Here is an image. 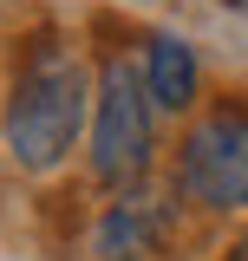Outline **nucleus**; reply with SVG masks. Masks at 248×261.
<instances>
[{"label":"nucleus","instance_id":"1","mask_svg":"<svg viewBox=\"0 0 248 261\" xmlns=\"http://www.w3.org/2000/svg\"><path fill=\"white\" fill-rule=\"evenodd\" d=\"M85 98H92L85 65L72 59L65 46H46V53L20 72L13 98H7V150H13V163H20V170H53V163L79 144Z\"/></svg>","mask_w":248,"mask_h":261},{"label":"nucleus","instance_id":"2","mask_svg":"<svg viewBox=\"0 0 248 261\" xmlns=\"http://www.w3.org/2000/svg\"><path fill=\"white\" fill-rule=\"evenodd\" d=\"M151 92L131 59H111L98 79V118H92V170L98 183H137L151 170Z\"/></svg>","mask_w":248,"mask_h":261},{"label":"nucleus","instance_id":"3","mask_svg":"<svg viewBox=\"0 0 248 261\" xmlns=\"http://www.w3.org/2000/svg\"><path fill=\"white\" fill-rule=\"evenodd\" d=\"M177 190L203 209H248V111H216L189 130Z\"/></svg>","mask_w":248,"mask_h":261},{"label":"nucleus","instance_id":"4","mask_svg":"<svg viewBox=\"0 0 248 261\" xmlns=\"http://www.w3.org/2000/svg\"><path fill=\"white\" fill-rule=\"evenodd\" d=\"M163 248V209L151 196H124L98 222V261H144Z\"/></svg>","mask_w":248,"mask_h":261},{"label":"nucleus","instance_id":"5","mask_svg":"<svg viewBox=\"0 0 248 261\" xmlns=\"http://www.w3.org/2000/svg\"><path fill=\"white\" fill-rule=\"evenodd\" d=\"M144 92H151L157 111H189V98H196V53H189L177 33H157L151 46H144Z\"/></svg>","mask_w":248,"mask_h":261},{"label":"nucleus","instance_id":"6","mask_svg":"<svg viewBox=\"0 0 248 261\" xmlns=\"http://www.w3.org/2000/svg\"><path fill=\"white\" fill-rule=\"evenodd\" d=\"M222 261H248V235H242V242H235V248H229Z\"/></svg>","mask_w":248,"mask_h":261}]
</instances>
